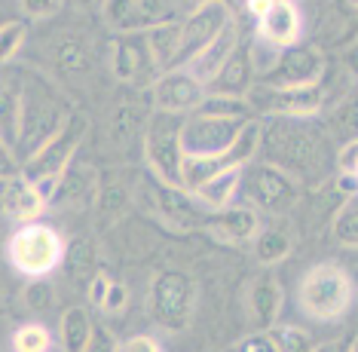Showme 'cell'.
Returning a JSON list of instances; mask_svg holds the SVG:
<instances>
[{
  "mask_svg": "<svg viewBox=\"0 0 358 352\" xmlns=\"http://www.w3.org/2000/svg\"><path fill=\"white\" fill-rule=\"evenodd\" d=\"M19 171L22 169H19V160H15L13 147L0 138V178H3V181H10V178H15Z\"/></svg>",
  "mask_w": 358,
  "mask_h": 352,
  "instance_id": "44",
  "label": "cell"
},
{
  "mask_svg": "<svg viewBox=\"0 0 358 352\" xmlns=\"http://www.w3.org/2000/svg\"><path fill=\"white\" fill-rule=\"evenodd\" d=\"M242 169L245 166H230V169H221L215 171V175L208 178V181H202L196 190H190L202 206H208L211 211L217 209H227L233 206V199L239 196V181H242Z\"/></svg>",
  "mask_w": 358,
  "mask_h": 352,
  "instance_id": "24",
  "label": "cell"
},
{
  "mask_svg": "<svg viewBox=\"0 0 358 352\" xmlns=\"http://www.w3.org/2000/svg\"><path fill=\"white\" fill-rule=\"evenodd\" d=\"M150 196H153V206L159 209V215L172 227H199V224H208L211 218V209L202 206L190 190H184L178 184L157 181Z\"/></svg>",
  "mask_w": 358,
  "mask_h": 352,
  "instance_id": "14",
  "label": "cell"
},
{
  "mask_svg": "<svg viewBox=\"0 0 358 352\" xmlns=\"http://www.w3.org/2000/svg\"><path fill=\"white\" fill-rule=\"evenodd\" d=\"M6 184H10V181H3V178H0V206H3V193H6Z\"/></svg>",
  "mask_w": 358,
  "mask_h": 352,
  "instance_id": "51",
  "label": "cell"
},
{
  "mask_svg": "<svg viewBox=\"0 0 358 352\" xmlns=\"http://www.w3.org/2000/svg\"><path fill=\"white\" fill-rule=\"evenodd\" d=\"M59 340L68 352H86L92 340V316L83 307H68L59 318Z\"/></svg>",
  "mask_w": 358,
  "mask_h": 352,
  "instance_id": "27",
  "label": "cell"
},
{
  "mask_svg": "<svg viewBox=\"0 0 358 352\" xmlns=\"http://www.w3.org/2000/svg\"><path fill=\"white\" fill-rule=\"evenodd\" d=\"M208 89L199 83L193 73H187L184 68H172L162 71V77L153 83V101L157 111H169V113H193L202 104Z\"/></svg>",
  "mask_w": 358,
  "mask_h": 352,
  "instance_id": "13",
  "label": "cell"
},
{
  "mask_svg": "<svg viewBox=\"0 0 358 352\" xmlns=\"http://www.w3.org/2000/svg\"><path fill=\"white\" fill-rule=\"evenodd\" d=\"M95 199H99V211L104 218H113V215H120V211L126 209V190L120 184H108L99 196H95Z\"/></svg>",
  "mask_w": 358,
  "mask_h": 352,
  "instance_id": "38",
  "label": "cell"
},
{
  "mask_svg": "<svg viewBox=\"0 0 358 352\" xmlns=\"http://www.w3.org/2000/svg\"><path fill=\"white\" fill-rule=\"evenodd\" d=\"M251 242H255V258L264 267L282 264V260L291 255V233H285L282 227H266V230H257Z\"/></svg>",
  "mask_w": 358,
  "mask_h": 352,
  "instance_id": "28",
  "label": "cell"
},
{
  "mask_svg": "<svg viewBox=\"0 0 358 352\" xmlns=\"http://www.w3.org/2000/svg\"><path fill=\"white\" fill-rule=\"evenodd\" d=\"M99 196V181H95V169L89 166H68L59 175L52 199L68 202V206H89Z\"/></svg>",
  "mask_w": 358,
  "mask_h": 352,
  "instance_id": "25",
  "label": "cell"
},
{
  "mask_svg": "<svg viewBox=\"0 0 358 352\" xmlns=\"http://www.w3.org/2000/svg\"><path fill=\"white\" fill-rule=\"evenodd\" d=\"M239 40H242V28H239V22L236 19H230L221 31H217V37L211 40V43H206L190 62L184 64V71L193 73L202 86H208L211 80L217 77V71L224 68V62L230 59V52L239 46Z\"/></svg>",
  "mask_w": 358,
  "mask_h": 352,
  "instance_id": "15",
  "label": "cell"
},
{
  "mask_svg": "<svg viewBox=\"0 0 358 352\" xmlns=\"http://www.w3.org/2000/svg\"><path fill=\"white\" fill-rule=\"evenodd\" d=\"M141 117H138V111L132 108V104H123V108L117 111V117H113V129H110V138L117 147H129L135 141V135L141 132Z\"/></svg>",
  "mask_w": 358,
  "mask_h": 352,
  "instance_id": "36",
  "label": "cell"
},
{
  "mask_svg": "<svg viewBox=\"0 0 358 352\" xmlns=\"http://www.w3.org/2000/svg\"><path fill=\"white\" fill-rule=\"evenodd\" d=\"M334 239L346 248H355L358 245V202L355 196H346V202L337 209L334 215Z\"/></svg>",
  "mask_w": 358,
  "mask_h": 352,
  "instance_id": "31",
  "label": "cell"
},
{
  "mask_svg": "<svg viewBox=\"0 0 358 352\" xmlns=\"http://www.w3.org/2000/svg\"><path fill=\"white\" fill-rule=\"evenodd\" d=\"M184 3H187V6H190V10H193V6H199V3H208V0H184ZM224 3H230V0H224Z\"/></svg>",
  "mask_w": 358,
  "mask_h": 352,
  "instance_id": "50",
  "label": "cell"
},
{
  "mask_svg": "<svg viewBox=\"0 0 358 352\" xmlns=\"http://www.w3.org/2000/svg\"><path fill=\"white\" fill-rule=\"evenodd\" d=\"M99 307L104 309V313H110V316H120L129 307V288L126 285H120V282H108V291H104Z\"/></svg>",
  "mask_w": 358,
  "mask_h": 352,
  "instance_id": "39",
  "label": "cell"
},
{
  "mask_svg": "<svg viewBox=\"0 0 358 352\" xmlns=\"http://www.w3.org/2000/svg\"><path fill=\"white\" fill-rule=\"evenodd\" d=\"M19 113H22V73L0 71V138L19 147Z\"/></svg>",
  "mask_w": 358,
  "mask_h": 352,
  "instance_id": "21",
  "label": "cell"
},
{
  "mask_svg": "<svg viewBox=\"0 0 358 352\" xmlns=\"http://www.w3.org/2000/svg\"><path fill=\"white\" fill-rule=\"evenodd\" d=\"M334 184H337V193L355 196V193H358V171H337Z\"/></svg>",
  "mask_w": 358,
  "mask_h": 352,
  "instance_id": "46",
  "label": "cell"
},
{
  "mask_svg": "<svg viewBox=\"0 0 358 352\" xmlns=\"http://www.w3.org/2000/svg\"><path fill=\"white\" fill-rule=\"evenodd\" d=\"M270 6H273V0H245V10H248V15H251L255 22H257L266 10H270Z\"/></svg>",
  "mask_w": 358,
  "mask_h": 352,
  "instance_id": "48",
  "label": "cell"
},
{
  "mask_svg": "<svg viewBox=\"0 0 358 352\" xmlns=\"http://www.w3.org/2000/svg\"><path fill=\"white\" fill-rule=\"evenodd\" d=\"M120 349L123 352H162V343L157 337H150V334H135V337L120 343Z\"/></svg>",
  "mask_w": 358,
  "mask_h": 352,
  "instance_id": "43",
  "label": "cell"
},
{
  "mask_svg": "<svg viewBox=\"0 0 358 352\" xmlns=\"http://www.w3.org/2000/svg\"><path fill=\"white\" fill-rule=\"evenodd\" d=\"M86 129H89V122L83 113L68 111L62 126L55 129L34 153H28L25 166H22V178L37 181V178H43V175H62V171L71 166V160H74V150L80 147V141H83Z\"/></svg>",
  "mask_w": 358,
  "mask_h": 352,
  "instance_id": "8",
  "label": "cell"
},
{
  "mask_svg": "<svg viewBox=\"0 0 358 352\" xmlns=\"http://www.w3.org/2000/svg\"><path fill=\"white\" fill-rule=\"evenodd\" d=\"M279 309H282V285L270 273L257 276L248 288V313L255 318V325L260 331L273 328L275 318H279Z\"/></svg>",
  "mask_w": 358,
  "mask_h": 352,
  "instance_id": "23",
  "label": "cell"
},
{
  "mask_svg": "<svg viewBox=\"0 0 358 352\" xmlns=\"http://www.w3.org/2000/svg\"><path fill=\"white\" fill-rule=\"evenodd\" d=\"M148 71H157V64L150 59L144 31H126V34L113 43V73H117L120 80L138 83V80L148 77Z\"/></svg>",
  "mask_w": 358,
  "mask_h": 352,
  "instance_id": "17",
  "label": "cell"
},
{
  "mask_svg": "<svg viewBox=\"0 0 358 352\" xmlns=\"http://www.w3.org/2000/svg\"><path fill=\"white\" fill-rule=\"evenodd\" d=\"M297 304L313 322H340L355 304V282L340 264H319L300 282Z\"/></svg>",
  "mask_w": 358,
  "mask_h": 352,
  "instance_id": "2",
  "label": "cell"
},
{
  "mask_svg": "<svg viewBox=\"0 0 358 352\" xmlns=\"http://www.w3.org/2000/svg\"><path fill=\"white\" fill-rule=\"evenodd\" d=\"M25 304L31 313H46V309H52V304H55V288L46 279H34L25 288Z\"/></svg>",
  "mask_w": 358,
  "mask_h": 352,
  "instance_id": "37",
  "label": "cell"
},
{
  "mask_svg": "<svg viewBox=\"0 0 358 352\" xmlns=\"http://www.w3.org/2000/svg\"><path fill=\"white\" fill-rule=\"evenodd\" d=\"M13 349L15 352H50L52 349V334L46 325L28 322L13 334Z\"/></svg>",
  "mask_w": 358,
  "mask_h": 352,
  "instance_id": "32",
  "label": "cell"
},
{
  "mask_svg": "<svg viewBox=\"0 0 358 352\" xmlns=\"http://www.w3.org/2000/svg\"><path fill=\"white\" fill-rule=\"evenodd\" d=\"M337 171H358V141L355 138H346V144L337 147Z\"/></svg>",
  "mask_w": 358,
  "mask_h": 352,
  "instance_id": "41",
  "label": "cell"
},
{
  "mask_svg": "<svg viewBox=\"0 0 358 352\" xmlns=\"http://www.w3.org/2000/svg\"><path fill=\"white\" fill-rule=\"evenodd\" d=\"M68 117V108L62 98L52 92L50 83L40 77H28L22 73V113H19V147L34 153L40 144L50 138L62 120Z\"/></svg>",
  "mask_w": 358,
  "mask_h": 352,
  "instance_id": "4",
  "label": "cell"
},
{
  "mask_svg": "<svg viewBox=\"0 0 358 352\" xmlns=\"http://www.w3.org/2000/svg\"><path fill=\"white\" fill-rule=\"evenodd\" d=\"M108 276H104L101 273V269H99V273H95L92 276V279H89V285H86V291H89V300H92V304L95 307H99L101 304V297H104V291H108Z\"/></svg>",
  "mask_w": 358,
  "mask_h": 352,
  "instance_id": "45",
  "label": "cell"
},
{
  "mask_svg": "<svg viewBox=\"0 0 358 352\" xmlns=\"http://www.w3.org/2000/svg\"><path fill=\"white\" fill-rule=\"evenodd\" d=\"M19 6L31 19H50L64 6V0H19Z\"/></svg>",
  "mask_w": 358,
  "mask_h": 352,
  "instance_id": "40",
  "label": "cell"
},
{
  "mask_svg": "<svg viewBox=\"0 0 358 352\" xmlns=\"http://www.w3.org/2000/svg\"><path fill=\"white\" fill-rule=\"evenodd\" d=\"M3 215L10 220H19V224H28V220H37L46 209V199L37 193V187L28 181V178H10L3 193Z\"/></svg>",
  "mask_w": 358,
  "mask_h": 352,
  "instance_id": "22",
  "label": "cell"
},
{
  "mask_svg": "<svg viewBox=\"0 0 358 352\" xmlns=\"http://www.w3.org/2000/svg\"><path fill=\"white\" fill-rule=\"evenodd\" d=\"M257 153L291 175H319L328 160V138L313 117H270L260 122Z\"/></svg>",
  "mask_w": 358,
  "mask_h": 352,
  "instance_id": "1",
  "label": "cell"
},
{
  "mask_svg": "<svg viewBox=\"0 0 358 352\" xmlns=\"http://www.w3.org/2000/svg\"><path fill=\"white\" fill-rule=\"evenodd\" d=\"M303 34V15L294 0H273V6L257 19V40L275 49L297 43Z\"/></svg>",
  "mask_w": 358,
  "mask_h": 352,
  "instance_id": "16",
  "label": "cell"
},
{
  "mask_svg": "<svg viewBox=\"0 0 358 352\" xmlns=\"http://www.w3.org/2000/svg\"><path fill=\"white\" fill-rule=\"evenodd\" d=\"M104 19L117 31H144L148 19L141 13V0H104Z\"/></svg>",
  "mask_w": 358,
  "mask_h": 352,
  "instance_id": "29",
  "label": "cell"
},
{
  "mask_svg": "<svg viewBox=\"0 0 358 352\" xmlns=\"http://www.w3.org/2000/svg\"><path fill=\"white\" fill-rule=\"evenodd\" d=\"M6 255H10L15 273L28 276V279H46L62 267L64 239L55 227L28 220V224H19V230L6 239Z\"/></svg>",
  "mask_w": 358,
  "mask_h": 352,
  "instance_id": "3",
  "label": "cell"
},
{
  "mask_svg": "<svg viewBox=\"0 0 358 352\" xmlns=\"http://www.w3.org/2000/svg\"><path fill=\"white\" fill-rule=\"evenodd\" d=\"M239 193L248 199V206H255L266 215H285L297 202V184L288 171L270 166V162H255V166L242 169Z\"/></svg>",
  "mask_w": 358,
  "mask_h": 352,
  "instance_id": "9",
  "label": "cell"
},
{
  "mask_svg": "<svg viewBox=\"0 0 358 352\" xmlns=\"http://www.w3.org/2000/svg\"><path fill=\"white\" fill-rule=\"evenodd\" d=\"M248 117H215L193 111L181 120V150L184 157H217L233 144L242 122Z\"/></svg>",
  "mask_w": 358,
  "mask_h": 352,
  "instance_id": "10",
  "label": "cell"
},
{
  "mask_svg": "<svg viewBox=\"0 0 358 352\" xmlns=\"http://www.w3.org/2000/svg\"><path fill=\"white\" fill-rule=\"evenodd\" d=\"M144 40H148L150 59L157 71H172L181 64V22H157L144 28Z\"/></svg>",
  "mask_w": 358,
  "mask_h": 352,
  "instance_id": "20",
  "label": "cell"
},
{
  "mask_svg": "<svg viewBox=\"0 0 358 352\" xmlns=\"http://www.w3.org/2000/svg\"><path fill=\"white\" fill-rule=\"evenodd\" d=\"M208 227H211V233H215L217 239L236 245V242H251L255 239V233L260 230V220H257L255 211L245 209V206H227V209L211 211Z\"/></svg>",
  "mask_w": 358,
  "mask_h": 352,
  "instance_id": "19",
  "label": "cell"
},
{
  "mask_svg": "<svg viewBox=\"0 0 358 352\" xmlns=\"http://www.w3.org/2000/svg\"><path fill=\"white\" fill-rule=\"evenodd\" d=\"M62 267H64V273H68V279L74 285H89V279L99 273V267H95V245H92V239L77 236L71 245H64Z\"/></svg>",
  "mask_w": 358,
  "mask_h": 352,
  "instance_id": "26",
  "label": "cell"
},
{
  "mask_svg": "<svg viewBox=\"0 0 358 352\" xmlns=\"http://www.w3.org/2000/svg\"><path fill=\"white\" fill-rule=\"evenodd\" d=\"M255 83V68H251V52L248 43H242L230 52V59L224 62V68L217 71V77L206 86L208 92H221V95H245V89Z\"/></svg>",
  "mask_w": 358,
  "mask_h": 352,
  "instance_id": "18",
  "label": "cell"
},
{
  "mask_svg": "<svg viewBox=\"0 0 358 352\" xmlns=\"http://www.w3.org/2000/svg\"><path fill=\"white\" fill-rule=\"evenodd\" d=\"M0 245H6V242H3V230H0Z\"/></svg>",
  "mask_w": 358,
  "mask_h": 352,
  "instance_id": "53",
  "label": "cell"
},
{
  "mask_svg": "<svg viewBox=\"0 0 358 352\" xmlns=\"http://www.w3.org/2000/svg\"><path fill=\"white\" fill-rule=\"evenodd\" d=\"M196 111L202 113H215V117H248V104L242 95H221V92H206L202 104Z\"/></svg>",
  "mask_w": 358,
  "mask_h": 352,
  "instance_id": "33",
  "label": "cell"
},
{
  "mask_svg": "<svg viewBox=\"0 0 358 352\" xmlns=\"http://www.w3.org/2000/svg\"><path fill=\"white\" fill-rule=\"evenodd\" d=\"M248 111L264 117H315L322 111V86H273V83H251L245 89Z\"/></svg>",
  "mask_w": 358,
  "mask_h": 352,
  "instance_id": "7",
  "label": "cell"
},
{
  "mask_svg": "<svg viewBox=\"0 0 358 352\" xmlns=\"http://www.w3.org/2000/svg\"><path fill=\"white\" fill-rule=\"evenodd\" d=\"M273 337V346L275 352H306L313 349V337H309V331L297 328V325H282V328H266Z\"/></svg>",
  "mask_w": 358,
  "mask_h": 352,
  "instance_id": "35",
  "label": "cell"
},
{
  "mask_svg": "<svg viewBox=\"0 0 358 352\" xmlns=\"http://www.w3.org/2000/svg\"><path fill=\"white\" fill-rule=\"evenodd\" d=\"M346 6H349V10H355V0H346Z\"/></svg>",
  "mask_w": 358,
  "mask_h": 352,
  "instance_id": "52",
  "label": "cell"
},
{
  "mask_svg": "<svg viewBox=\"0 0 358 352\" xmlns=\"http://www.w3.org/2000/svg\"><path fill=\"white\" fill-rule=\"evenodd\" d=\"M89 349H117V343L110 340L108 331H101L99 325L92 322V340H89Z\"/></svg>",
  "mask_w": 358,
  "mask_h": 352,
  "instance_id": "47",
  "label": "cell"
},
{
  "mask_svg": "<svg viewBox=\"0 0 358 352\" xmlns=\"http://www.w3.org/2000/svg\"><path fill=\"white\" fill-rule=\"evenodd\" d=\"M71 3L83 6V10H92V6H101V3H104V0H71Z\"/></svg>",
  "mask_w": 358,
  "mask_h": 352,
  "instance_id": "49",
  "label": "cell"
},
{
  "mask_svg": "<svg viewBox=\"0 0 358 352\" xmlns=\"http://www.w3.org/2000/svg\"><path fill=\"white\" fill-rule=\"evenodd\" d=\"M236 349H239V352H275L270 331L248 334V337H242L239 343H236Z\"/></svg>",
  "mask_w": 358,
  "mask_h": 352,
  "instance_id": "42",
  "label": "cell"
},
{
  "mask_svg": "<svg viewBox=\"0 0 358 352\" xmlns=\"http://www.w3.org/2000/svg\"><path fill=\"white\" fill-rule=\"evenodd\" d=\"M324 71V59L315 46H306V43H291L279 49L275 55L273 68L266 71L264 83H273V86H309V83H319Z\"/></svg>",
  "mask_w": 358,
  "mask_h": 352,
  "instance_id": "11",
  "label": "cell"
},
{
  "mask_svg": "<svg viewBox=\"0 0 358 352\" xmlns=\"http://www.w3.org/2000/svg\"><path fill=\"white\" fill-rule=\"evenodd\" d=\"M230 19H233L230 3H224V0H208V3L193 6L190 15L181 22V68L202 46L211 43Z\"/></svg>",
  "mask_w": 358,
  "mask_h": 352,
  "instance_id": "12",
  "label": "cell"
},
{
  "mask_svg": "<svg viewBox=\"0 0 358 352\" xmlns=\"http://www.w3.org/2000/svg\"><path fill=\"white\" fill-rule=\"evenodd\" d=\"M181 113L157 111L144 126V157H148L153 175L166 184L181 187Z\"/></svg>",
  "mask_w": 358,
  "mask_h": 352,
  "instance_id": "5",
  "label": "cell"
},
{
  "mask_svg": "<svg viewBox=\"0 0 358 352\" xmlns=\"http://www.w3.org/2000/svg\"><path fill=\"white\" fill-rule=\"evenodd\" d=\"M25 37H28V24L22 19H10L0 24V64H10L19 49L25 46Z\"/></svg>",
  "mask_w": 358,
  "mask_h": 352,
  "instance_id": "34",
  "label": "cell"
},
{
  "mask_svg": "<svg viewBox=\"0 0 358 352\" xmlns=\"http://www.w3.org/2000/svg\"><path fill=\"white\" fill-rule=\"evenodd\" d=\"M52 62L62 73H83L89 68V49L83 40L77 37H64L55 43V52H52Z\"/></svg>",
  "mask_w": 358,
  "mask_h": 352,
  "instance_id": "30",
  "label": "cell"
},
{
  "mask_svg": "<svg viewBox=\"0 0 358 352\" xmlns=\"http://www.w3.org/2000/svg\"><path fill=\"white\" fill-rule=\"evenodd\" d=\"M193 304H196V288L190 276L166 269L153 276L150 282V318L166 331H184L193 318Z\"/></svg>",
  "mask_w": 358,
  "mask_h": 352,
  "instance_id": "6",
  "label": "cell"
}]
</instances>
